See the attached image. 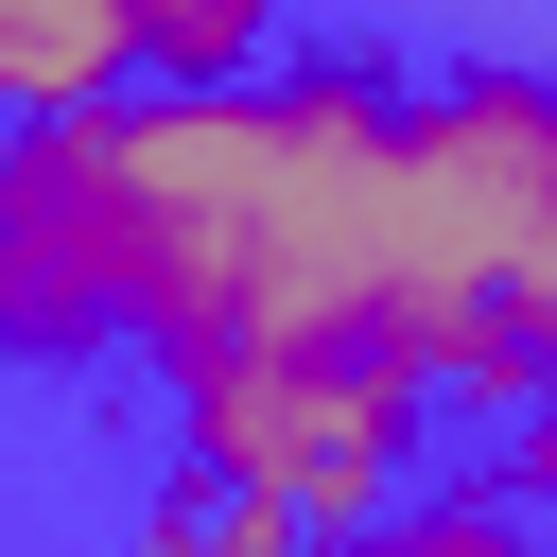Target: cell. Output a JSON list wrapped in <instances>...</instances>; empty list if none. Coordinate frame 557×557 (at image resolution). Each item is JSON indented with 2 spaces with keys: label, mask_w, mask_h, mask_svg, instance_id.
I'll list each match as a JSON object with an SVG mask.
<instances>
[{
  "label": "cell",
  "mask_w": 557,
  "mask_h": 557,
  "mask_svg": "<svg viewBox=\"0 0 557 557\" xmlns=\"http://www.w3.org/2000/svg\"><path fill=\"white\" fill-rule=\"evenodd\" d=\"M139 87V0H0V122Z\"/></svg>",
  "instance_id": "cell-3"
},
{
  "label": "cell",
  "mask_w": 557,
  "mask_h": 557,
  "mask_svg": "<svg viewBox=\"0 0 557 557\" xmlns=\"http://www.w3.org/2000/svg\"><path fill=\"white\" fill-rule=\"evenodd\" d=\"M139 557H313V522L278 487H226V470H174L139 505Z\"/></svg>",
  "instance_id": "cell-4"
},
{
  "label": "cell",
  "mask_w": 557,
  "mask_h": 557,
  "mask_svg": "<svg viewBox=\"0 0 557 557\" xmlns=\"http://www.w3.org/2000/svg\"><path fill=\"white\" fill-rule=\"evenodd\" d=\"M139 70H157V87L278 70V0H139Z\"/></svg>",
  "instance_id": "cell-5"
},
{
  "label": "cell",
  "mask_w": 557,
  "mask_h": 557,
  "mask_svg": "<svg viewBox=\"0 0 557 557\" xmlns=\"http://www.w3.org/2000/svg\"><path fill=\"white\" fill-rule=\"evenodd\" d=\"M418 366L383 348H226V366H174V453L226 470V487H278L313 522V557H366L400 522V453H418Z\"/></svg>",
  "instance_id": "cell-2"
},
{
  "label": "cell",
  "mask_w": 557,
  "mask_h": 557,
  "mask_svg": "<svg viewBox=\"0 0 557 557\" xmlns=\"http://www.w3.org/2000/svg\"><path fill=\"white\" fill-rule=\"evenodd\" d=\"M383 557H557V505H522L505 470H487V487H418V505L383 522Z\"/></svg>",
  "instance_id": "cell-6"
},
{
  "label": "cell",
  "mask_w": 557,
  "mask_h": 557,
  "mask_svg": "<svg viewBox=\"0 0 557 557\" xmlns=\"http://www.w3.org/2000/svg\"><path fill=\"white\" fill-rule=\"evenodd\" d=\"M487 470H505V487H522V505H557V383H540V400H522V418H505V453H487Z\"/></svg>",
  "instance_id": "cell-7"
},
{
  "label": "cell",
  "mask_w": 557,
  "mask_h": 557,
  "mask_svg": "<svg viewBox=\"0 0 557 557\" xmlns=\"http://www.w3.org/2000/svg\"><path fill=\"white\" fill-rule=\"evenodd\" d=\"M400 226H418V87H383V70L157 87L139 70V87L0 139V348H35V366L383 348Z\"/></svg>",
  "instance_id": "cell-1"
}]
</instances>
